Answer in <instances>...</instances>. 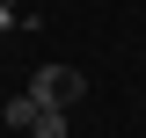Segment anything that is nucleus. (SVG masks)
I'll use <instances>...</instances> for the list:
<instances>
[{
    "label": "nucleus",
    "mask_w": 146,
    "mask_h": 138,
    "mask_svg": "<svg viewBox=\"0 0 146 138\" xmlns=\"http://www.w3.org/2000/svg\"><path fill=\"white\" fill-rule=\"evenodd\" d=\"M29 95L44 109H73L80 95H88V80H80V66H36L29 73Z\"/></svg>",
    "instance_id": "nucleus-1"
},
{
    "label": "nucleus",
    "mask_w": 146,
    "mask_h": 138,
    "mask_svg": "<svg viewBox=\"0 0 146 138\" xmlns=\"http://www.w3.org/2000/svg\"><path fill=\"white\" fill-rule=\"evenodd\" d=\"M36 109H44L36 95H15V102H7V131H29V124H36Z\"/></svg>",
    "instance_id": "nucleus-2"
},
{
    "label": "nucleus",
    "mask_w": 146,
    "mask_h": 138,
    "mask_svg": "<svg viewBox=\"0 0 146 138\" xmlns=\"http://www.w3.org/2000/svg\"><path fill=\"white\" fill-rule=\"evenodd\" d=\"M29 138H66V109H36V124H29Z\"/></svg>",
    "instance_id": "nucleus-3"
}]
</instances>
